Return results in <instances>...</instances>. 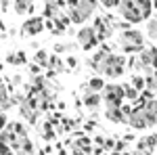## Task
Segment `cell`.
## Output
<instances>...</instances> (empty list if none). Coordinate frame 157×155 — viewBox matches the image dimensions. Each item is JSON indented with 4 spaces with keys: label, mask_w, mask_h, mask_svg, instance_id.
<instances>
[{
    "label": "cell",
    "mask_w": 157,
    "mask_h": 155,
    "mask_svg": "<svg viewBox=\"0 0 157 155\" xmlns=\"http://www.w3.org/2000/svg\"><path fill=\"white\" fill-rule=\"evenodd\" d=\"M98 0H78L75 6H67V17L71 23H84L86 19L94 13Z\"/></svg>",
    "instance_id": "6da1fadb"
},
{
    "label": "cell",
    "mask_w": 157,
    "mask_h": 155,
    "mask_svg": "<svg viewBox=\"0 0 157 155\" xmlns=\"http://www.w3.org/2000/svg\"><path fill=\"white\" fill-rule=\"evenodd\" d=\"M117 13L126 19V23H140V21H145L143 13L136 9V4H134L132 0H120Z\"/></svg>",
    "instance_id": "7a4b0ae2"
},
{
    "label": "cell",
    "mask_w": 157,
    "mask_h": 155,
    "mask_svg": "<svg viewBox=\"0 0 157 155\" xmlns=\"http://www.w3.org/2000/svg\"><path fill=\"white\" fill-rule=\"evenodd\" d=\"M103 103L107 107H121V101H124V86L117 84H109L103 88Z\"/></svg>",
    "instance_id": "3957f363"
},
{
    "label": "cell",
    "mask_w": 157,
    "mask_h": 155,
    "mask_svg": "<svg viewBox=\"0 0 157 155\" xmlns=\"http://www.w3.org/2000/svg\"><path fill=\"white\" fill-rule=\"evenodd\" d=\"M78 46H82L84 50H90V48H94L98 44L97 40V34H94V29H92V25H84V27H80L78 29Z\"/></svg>",
    "instance_id": "277c9868"
},
{
    "label": "cell",
    "mask_w": 157,
    "mask_h": 155,
    "mask_svg": "<svg viewBox=\"0 0 157 155\" xmlns=\"http://www.w3.org/2000/svg\"><path fill=\"white\" fill-rule=\"evenodd\" d=\"M120 44H128V46H145V38L138 29H124L120 34Z\"/></svg>",
    "instance_id": "5b68a950"
},
{
    "label": "cell",
    "mask_w": 157,
    "mask_h": 155,
    "mask_svg": "<svg viewBox=\"0 0 157 155\" xmlns=\"http://www.w3.org/2000/svg\"><path fill=\"white\" fill-rule=\"evenodd\" d=\"M44 29V17H29L23 23V32L25 36H38L40 32Z\"/></svg>",
    "instance_id": "8992f818"
},
{
    "label": "cell",
    "mask_w": 157,
    "mask_h": 155,
    "mask_svg": "<svg viewBox=\"0 0 157 155\" xmlns=\"http://www.w3.org/2000/svg\"><path fill=\"white\" fill-rule=\"evenodd\" d=\"M128 124L132 126L134 130H143V128H147V126H149V124H147L145 113H143V105L132 109V113H130V118H128Z\"/></svg>",
    "instance_id": "52a82bcc"
},
{
    "label": "cell",
    "mask_w": 157,
    "mask_h": 155,
    "mask_svg": "<svg viewBox=\"0 0 157 155\" xmlns=\"http://www.w3.org/2000/svg\"><path fill=\"white\" fill-rule=\"evenodd\" d=\"M92 29H94V34H97L98 42H103V40H107V38L111 36V29L107 27V19H105V17H97V19H94V25H92Z\"/></svg>",
    "instance_id": "ba28073f"
},
{
    "label": "cell",
    "mask_w": 157,
    "mask_h": 155,
    "mask_svg": "<svg viewBox=\"0 0 157 155\" xmlns=\"http://www.w3.org/2000/svg\"><path fill=\"white\" fill-rule=\"evenodd\" d=\"M143 113H145V118H147V124L149 126H155L157 124V101L149 99L145 105H143Z\"/></svg>",
    "instance_id": "9c48e42d"
},
{
    "label": "cell",
    "mask_w": 157,
    "mask_h": 155,
    "mask_svg": "<svg viewBox=\"0 0 157 155\" xmlns=\"http://www.w3.org/2000/svg\"><path fill=\"white\" fill-rule=\"evenodd\" d=\"M157 145V136L155 134H151V136H145V138H140L138 145H136V151L138 153H151V149Z\"/></svg>",
    "instance_id": "30bf717a"
},
{
    "label": "cell",
    "mask_w": 157,
    "mask_h": 155,
    "mask_svg": "<svg viewBox=\"0 0 157 155\" xmlns=\"http://www.w3.org/2000/svg\"><path fill=\"white\" fill-rule=\"evenodd\" d=\"M42 15H44L46 19H50V21H52V19H57V17L61 15L59 4H57V2H52V0H48V2L44 4V13H42Z\"/></svg>",
    "instance_id": "8fae6325"
},
{
    "label": "cell",
    "mask_w": 157,
    "mask_h": 155,
    "mask_svg": "<svg viewBox=\"0 0 157 155\" xmlns=\"http://www.w3.org/2000/svg\"><path fill=\"white\" fill-rule=\"evenodd\" d=\"M105 115H107V119H111V122H115V124H121V122H128V119L124 118V113H121L120 107H107V111H105Z\"/></svg>",
    "instance_id": "7c38bea8"
},
{
    "label": "cell",
    "mask_w": 157,
    "mask_h": 155,
    "mask_svg": "<svg viewBox=\"0 0 157 155\" xmlns=\"http://www.w3.org/2000/svg\"><path fill=\"white\" fill-rule=\"evenodd\" d=\"M132 2L136 4V9L143 13L145 21H147V19H151V15H153V13H151V9H153V6H151V0H132Z\"/></svg>",
    "instance_id": "4fadbf2b"
},
{
    "label": "cell",
    "mask_w": 157,
    "mask_h": 155,
    "mask_svg": "<svg viewBox=\"0 0 157 155\" xmlns=\"http://www.w3.org/2000/svg\"><path fill=\"white\" fill-rule=\"evenodd\" d=\"M101 103H103V96H101V92H88V95L84 96V105H86V107H90V109L98 107Z\"/></svg>",
    "instance_id": "5bb4252c"
},
{
    "label": "cell",
    "mask_w": 157,
    "mask_h": 155,
    "mask_svg": "<svg viewBox=\"0 0 157 155\" xmlns=\"http://www.w3.org/2000/svg\"><path fill=\"white\" fill-rule=\"evenodd\" d=\"M48 52L44 50V48H40V50H36V55H34V63H36L38 67H48Z\"/></svg>",
    "instance_id": "9a60e30c"
},
{
    "label": "cell",
    "mask_w": 157,
    "mask_h": 155,
    "mask_svg": "<svg viewBox=\"0 0 157 155\" xmlns=\"http://www.w3.org/2000/svg\"><path fill=\"white\" fill-rule=\"evenodd\" d=\"M32 6H34L32 0H15V13H17V15H25V13H29Z\"/></svg>",
    "instance_id": "2e32d148"
},
{
    "label": "cell",
    "mask_w": 157,
    "mask_h": 155,
    "mask_svg": "<svg viewBox=\"0 0 157 155\" xmlns=\"http://www.w3.org/2000/svg\"><path fill=\"white\" fill-rule=\"evenodd\" d=\"M88 88H90V92H101L105 88V80L101 76H94V78L88 80Z\"/></svg>",
    "instance_id": "e0dca14e"
},
{
    "label": "cell",
    "mask_w": 157,
    "mask_h": 155,
    "mask_svg": "<svg viewBox=\"0 0 157 155\" xmlns=\"http://www.w3.org/2000/svg\"><path fill=\"white\" fill-rule=\"evenodd\" d=\"M11 105V96H9V90L4 88V86H0V113L4 111V109H9Z\"/></svg>",
    "instance_id": "ac0fdd59"
},
{
    "label": "cell",
    "mask_w": 157,
    "mask_h": 155,
    "mask_svg": "<svg viewBox=\"0 0 157 155\" xmlns=\"http://www.w3.org/2000/svg\"><path fill=\"white\" fill-rule=\"evenodd\" d=\"M147 21H149V23H147V32H149V36L157 40V13H153L151 19H147Z\"/></svg>",
    "instance_id": "d6986e66"
},
{
    "label": "cell",
    "mask_w": 157,
    "mask_h": 155,
    "mask_svg": "<svg viewBox=\"0 0 157 155\" xmlns=\"http://www.w3.org/2000/svg\"><path fill=\"white\" fill-rule=\"evenodd\" d=\"M6 61H9L11 65H23V63H25L27 59H25V52H23V50H19L17 55H15V52H11V55H9V59H6Z\"/></svg>",
    "instance_id": "ffe728a7"
},
{
    "label": "cell",
    "mask_w": 157,
    "mask_h": 155,
    "mask_svg": "<svg viewBox=\"0 0 157 155\" xmlns=\"http://www.w3.org/2000/svg\"><path fill=\"white\" fill-rule=\"evenodd\" d=\"M48 72H50V73L63 72V63H61L59 57H50V61H48Z\"/></svg>",
    "instance_id": "44dd1931"
},
{
    "label": "cell",
    "mask_w": 157,
    "mask_h": 155,
    "mask_svg": "<svg viewBox=\"0 0 157 155\" xmlns=\"http://www.w3.org/2000/svg\"><path fill=\"white\" fill-rule=\"evenodd\" d=\"M121 73H124V67H120V65H117V67H107L103 76H109V78H120Z\"/></svg>",
    "instance_id": "7402d4cb"
},
{
    "label": "cell",
    "mask_w": 157,
    "mask_h": 155,
    "mask_svg": "<svg viewBox=\"0 0 157 155\" xmlns=\"http://www.w3.org/2000/svg\"><path fill=\"white\" fill-rule=\"evenodd\" d=\"M132 88H136L138 92L145 90V78H143V76H134L132 78Z\"/></svg>",
    "instance_id": "603a6c76"
},
{
    "label": "cell",
    "mask_w": 157,
    "mask_h": 155,
    "mask_svg": "<svg viewBox=\"0 0 157 155\" xmlns=\"http://www.w3.org/2000/svg\"><path fill=\"white\" fill-rule=\"evenodd\" d=\"M124 96H128V99H138V90L132 88V86H124Z\"/></svg>",
    "instance_id": "cb8c5ba5"
},
{
    "label": "cell",
    "mask_w": 157,
    "mask_h": 155,
    "mask_svg": "<svg viewBox=\"0 0 157 155\" xmlns=\"http://www.w3.org/2000/svg\"><path fill=\"white\" fill-rule=\"evenodd\" d=\"M44 138H46V141H52V138H55V132H52V124H50V122L44 124Z\"/></svg>",
    "instance_id": "d4e9b609"
},
{
    "label": "cell",
    "mask_w": 157,
    "mask_h": 155,
    "mask_svg": "<svg viewBox=\"0 0 157 155\" xmlns=\"http://www.w3.org/2000/svg\"><path fill=\"white\" fill-rule=\"evenodd\" d=\"M128 65L132 67L134 72H138V69H143V65H140V61H138V57H132V59L128 61Z\"/></svg>",
    "instance_id": "484cf974"
},
{
    "label": "cell",
    "mask_w": 157,
    "mask_h": 155,
    "mask_svg": "<svg viewBox=\"0 0 157 155\" xmlns=\"http://www.w3.org/2000/svg\"><path fill=\"white\" fill-rule=\"evenodd\" d=\"M101 4H103V6H107V9H117L120 0H101Z\"/></svg>",
    "instance_id": "4316f807"
},
{
    "label": "cell",
    "mask_w": 157,
    "mask_h": 155,
    "mask_svg": "<svg viewBox=\"0 0 157 155\" xmlns=\"http://www.w3.org/2000/svg\"><path fill=\"white\" fill-rule=\"evenodd\" d=\"M6 124H9V119H6V115H4V111L0 113V132L6 128Z\"/></svg>",
    "instance_id": "83f0119b"
},
{
    "label": "cell",
    "mask_w": 157,
    "mask_h": 155,
    "mask_svg": "<svg viewBox=\"0 0 157 155\" xmlns=\"http://www.w3.org/2000/svg\"><path fill=\"white\" fill-rule=\"evenodd\" d=\"M151 69L157 72V48H155V52H153V59H151Z\"/></svg>",
    "instance_id": "f1b7e54d"
},
{
    "label": "cell",
    "mask_w": 157,
    "mask_h": 155,
    "mask_svg": "<svg viewBox=\"0 0 157 155\" xmlns=\"http://www.w3.org/2000/svg\"><path fill=\"white\" fill-rule=\"evenodd\" d=\"M55 52H65V44L57 42V44H55Z\"/></svg>",
    "instance_id": "f546056e"
},
{
    "label": "cell",
    "mask_w": 157,
    "mask_h": 155,
    "mask_svg": "<svg viewBox=\"0 0 157 155\" xmlns=\"http://www.w3.org/2000/svg\"><path fill=\"white\" fill-rule=\"evenodd\" d=\"M67 65H69V67H75V65H78V59H75V57H67Z\"/></svg>",
    "instance_id": "4dcf8cb0"
},
{
    "label": "cell",
    "mask_w": 157,
    "mask_h": 155,
    "mask_svg": "<svg viewBox=\"0 0 157 155\" xmlns=\"http://www.w3.org/2000/svg\"><path fill=\"white\" fill-rule=\"evenodd\" d=\"M103 147H105V149H113V147H115V143H113V141H105V143H103Z\"/></svg>",
    "instance_id": "1f68e13d"
},
{
    "label": "cell",
    "mask_w": 157,
    "mask_h": 155,
    "mask_svg": "<svg viewBox=\"0 0 157 155\" xmlns=\"http://www.w3.org/2000/svg\"><path fill=\"white\" fill-rule=\"evenodd\" d=\"M32 73H34V76H38V73H40V67H38L36 63H32Z\"/></svg>",
    "instance_id": "d6a6232c"
},
{
    "label": "cell",
    "mask_w": 157,
    "mask_h": 155,
    "mask_svg": "<svg viewBox=\"0 0 157 155\" xmlns=\"http://www.w3.org/2000/svg\"><path fill=\"white\" fill-rule=\"evenodd\" d=\"M151 6H153V9L157 11V0H151Z\"/></svg>",
    "instance_id": "836d02e7"
},
{
    "label": "cell",
    "mask_w": 157,
    "mask_h": 155,
    "mask_svg": "<svg viewBox=\"0 0 157 155\" xmlns=\"http://www.w3.org/2000/svg\"><path fill=\"white\" fill-rule=\"evenodd\" d=\"M9 155H15V153H13V151H11V153H9Z\"/></svg>",
    "instance_id": "e575fe53"
},
{
    "label": "cell",
    "mask_w": 157,
    "mask_h": 155,
    "mask_svg": "<svg viewBox=\"0 0 157 155\" xmlns=\"http://www.w3.org/2000/svg\"><path fill=\"white\" fill-rule=\"evenodd\" d=\"M0 86H2V80H0Z\"/></svg>",
    "instance_id": "d590c367"
}]
</instances>
